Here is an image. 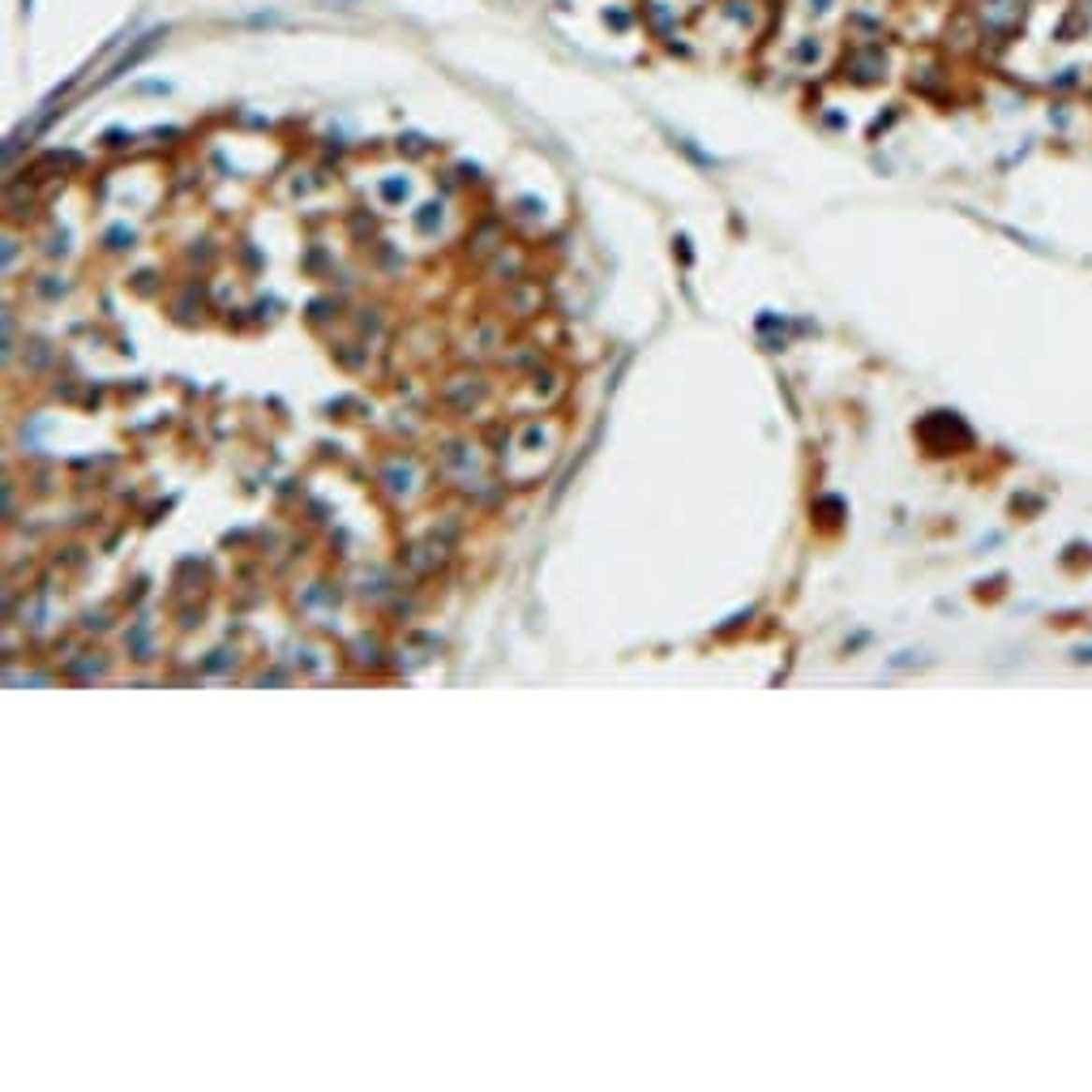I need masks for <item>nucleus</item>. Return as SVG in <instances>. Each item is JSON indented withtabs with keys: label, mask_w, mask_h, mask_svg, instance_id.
<instances>
[{
	"label": "nucleus",
	"mask_w": 1092,
	"mask_h": 1092,
	"mask_svg": "<svg viewBox=\"0 0 1092 1092\" xmlns=\"http://www.w3.org/2000/svg\"><path fill=\"white\" fill-rule=\"evenodd\" d=\"M648 18H651V26H656L660 35H668V26H673V13H668L664 0H648Z\"/></svg>",
	"instance_id": "4"
},
{
	"label": "nucleus",
	"mask_w": 1092,
	"mask_h": 1092,
	"mask_svg": "<svg viewBox=\"0 0 1092 1092\" xmlns=\"http://www.w3.org/2000/svg\"><path fill=\"white\" fill-rule=\"evenodd\" d=\"M159 39H167V26H154V31H146L142 39L133 43V51H124L121 61H116V69L108 73V81H111V78H124V73H129L138 61H146V56H151L154 48H159Z\"/></svg>",
	"instance_id": "3"
},
{
	"label": "nucleus",
	"mask_w": 1092,
	"mask_h": 1092,
	"mask_svg": "<svg viewBox=\"0 0 1092 1092\" xmlns=\"http://www.w3.org/2000/svg\"><path fill=\"white\" fill-rule=\"evenodd\" d=\"M972 18L982 35H1012L1015 26H1024V0H977Z\"/></svg>",
	"instance_id": "1"
},
{
	"label": "nucleus",
	"mask_w": 1092,
	"mask_h": 1092,
	"mask_svg": "<svg viewBox=\"0 0 1092 1092\" xmlns=\"http://www.w3.org/2000/svg\"><path fill=\"white\" fill-rule=\"evenodd\" d=\"M831 9V0H809V13H827Z\"/></svg>",
	"instance_id": "7"
},
{
	"label": "nucleus",
	"mask_w": 1092,
	"mask_h": 1092,
	"mask_svg": "<svg viewBox=\"0 0 1092 1092\" xmlns=\"http://www.w3.org/2000/svg\"><path fill=\"white\" fill-rule=\"evenodd\" d=\"M604 22L613 26V31H626V26H630V18L621 9H604Z\"/></svg>",
	"instance_id": "5"
},
{
	"label": "nucleus",
	"mask_w": 1092,
	"mask_h": 1092,
	"mask_svg": "<svg viewBox=\"0 0 1092 1092\" xmlns=\"http://www.w3.org/2000/svg\"><path fill=\"white\" fill-rule=\"evenodd\" d=\"M882 73H887V56H882V48H874V43H857V48L844 56V78H852V81H879Z\"/></svg>",
	"instance_id": "2"
},
{
	"label": "nucleus",
	"mask_w": 1092,
	"mask_h": 1092,
	"mask_svg": "<svg viewBox=\"0 0 1092 1092\" xmlns=\"http://www.w3.org/2000/svg\"><path fill=\"white\" fill-rule=\"evenodd\" d=\"M797 56H801V61H814V56H819V43H809V39L797 43Z\"/></svg>",
	"instance_id": "6"
}]
</instances>
